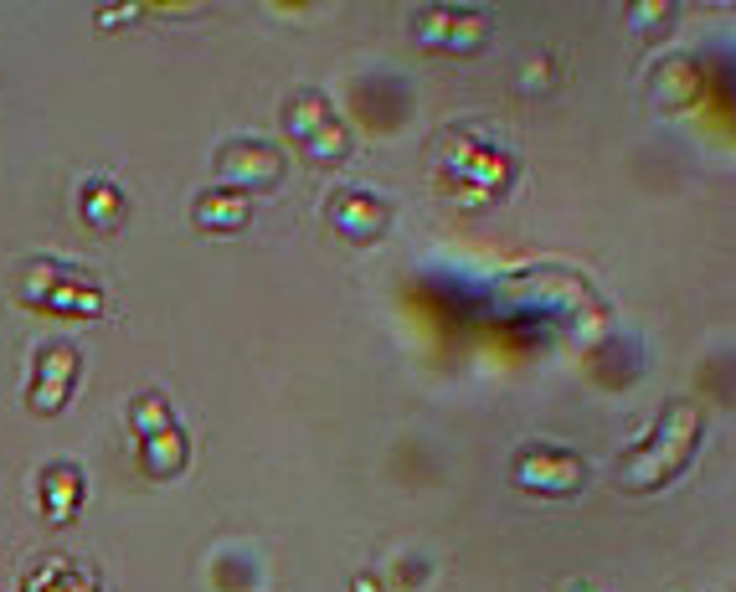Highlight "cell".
Segmentation results:
<instances>
[{
  "mask_svg": "<svg viewBox=\"0 0 736 592\" xmlns=\"http://www.w3.org/2000/svg\"><path fill=\"white\" fill-rule=\"evenodd\" d=\"M67 371H73V351H67V345H57V351H52V376H47V397L37 402V407H57L62 402V381H67Z\"/></svg>",
  "mask_w": 736,
  "mask_h": 592,
  "instance_id": "cell-1",
  "label": "cell"
}]
</instances>
